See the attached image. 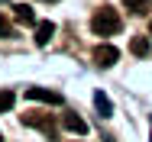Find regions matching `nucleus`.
I'll return each mask as SVG.
<instances>
[{"mask_svg":"<svg viewBox=\"0 0 152 142\" xmlns=\"http://www.w3.org/2000/svg\"><path fill=\"white\" fill-rule=\"evenodd\" d=\"M23 123H26V126H39V129H45V136L55 139V123H52L49 116H32V113H26V116H23Z\"/></svg>","mask_w":152,"mask_h":142,"instance_id":"obj_4","label":"nucleus"},{"mask_svg":"<svg viewBox=\"0 0 152 142\" xmlns=\"http://www.w3.org/2000/svg\"><path fill=\"white\" fill-rule=\"evenodd\" d=\"M10 36H13V26H10V20L0 13V39H10Z\"/></svg>","mask_w":152,"mask_h":142,"instance_id":"obj_12","label":"nucleus"},{"mask_svg":"<svg viewBox=\"0 0 152 142\" xmlns=\"http://www.w3.org/2000/svg\"><path fill=\"white\" fill-rule=\"evenodd\" d=\"M13 13H16V20H20V23H36L29 3H16V7H13Z\"/></svg>","mask_w":152,"mask_h":142,"instance_id":"obj_9","label":"nucleus"},{"mask_svg":"<svg viewBox=\"0 0 152 142\" xmlns=\"http://www.w3.org/2000/svg\"><path fill=\"white\" fill-rule=\"evenodd\" d=\"M149 36H152V23H149Z\"/></svg>","mask_w":152,"mask_h":142,"instance_id":"obj_13","label":"nucleus"},{"mask_svg":"<svg viewBox=\"0 0 152 142\" xmlns=\"http://www.w3.org/2000/svg\"><path fill=\"white\" fill-rule=\"evenodd\" d=\"M129 49H133L136 58H146V55H149V39H146V36H136V39L129 42Z\"/></svg>","mask_w":152,"mask_h":142,"instance_id":"obj_7","label":"nucleus"},{"mask_svg":"<svg viewBox=\"0 0 152 142\" xmlns=\"http://www.w3.org/2000/svg\"><path fill=\"white\" fill-rule=\"evenodd\" d=\"M61 123H65V129H71V133H78V136L88 133V123H84L81 116H75V113H65V116H61Z\"/></svg>","mask_w":152,"mask_h":142,"instance_id":"obj_5","label":"nucleus"},{"mask_svg":"<svg viewBox=\"0 0 152 142\" xmlns=\"http://www.w3.org/2000/svg\"><path fill=\"white\" fill-rule=\"evenodd\" d=\"M120 26L123 23H120V16H117L113 7H100V10L91 16V32L94 36H117Z\"/></svg>","mask_w":152,"mask_h":142,"instance_id":"obj_1","label":"nucleus"},{"mask_svg":"<svg viewBox=\"0 0 152 142\" xmlns=\"http://www.w3.org/2000/svg\"><path fill=\"white\" fill-rule=\"evenodd\" d=\"M94 103H97V113L100 116H113V107H110V100H107V94H94Z\"/></svg>","mask_w":152,"mask_h":142,"instance_id":"obj_8","label":"nucleus"},{"mask_svg":"<svg viewBox=\"0 0 152 142\" xmlns=\"http://www.w3.org/2000/svg\"><path fill=\"white\" fill-rule=\"evenodd\" d=\"M94 61H97L100 68H110V65L120 61V49H117V45H97V49H94Z\"/></svg>","mask_w":152,"mask_h":142,"instance_id":"obj_2","label":"nucleus"},{"mask_svg":"<svg viewBox=\"0 0 152 142\" xmlns=\"http://www.w3.org/2000/svg\"><path fill=\"white\" fill-rule=\"evenodd\" d=\"M13 103H16V94L13 90H0V113L13 110Z\"/></svg>","mask_w":152,"mask_h":142,"instance_id":"obj_10","label":"nucleus"},{"mask_svg":"<svg viewBox=\"0 0 152 142\" xmlns=\"http://www.w3.org/2000/svg\"><path fill=\"white\" fill-rule=\"evenodd\" d=\"M26 97L36 100V103H52V107H61V103H65V100H61V94L45 90V87H29V90H26Z\"/></svg>","mask_w":152,"mask_h":142,"instance_id":"obj_3","label":"nucleus"},{"mask_svg":"<svg viewBox=\"0 0 152 142\" xmlns=\"http://www.w3.org/2000/svg\"><path fill=\"white\" fill-rule=\"evenodd\" d=\"M52 32H55V26H52L49 20H45V23H39V26H36V36H32V39H36V45H45V42L52 39Z\"/></svg>","mask_w":152,"mask_h":142,"instance_id":"obj_6","label":"nucleus"},{"mask_svg":"<svg viewBox=\"0 0 152 142\" xmlns=\"http://www.w3.org/2000/svg\"><path fill=\"white\" fill-rule=\"evenodd\" d=\"M126 3V10H133V13H146L149 10V0H123Z\"/></svg>","mask_w":152,"mask_h":142,"instance_id":"obj_11","label":"nucleus"}]
</instances>
